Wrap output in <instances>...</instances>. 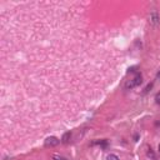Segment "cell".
<instances>
[{"label":"cell","instance_id":"9","mask_svg":"<svg viewBox=\"0 0 160 160\" xmlns=\"http://www.w3.org/2000/svg\"><path fill=\"white\" fill-rule=\"evenodd\" d=\"M158 79H159V80H160V71H159V73H158Z\"/></svg>","mask_w":160,"mask_h":160},{"label":"cell","instance_id":"2","mask_svg":"<svg viewBox=\"0 0 160 160\" xmlns=\"http://www.w3.org/2000/svg\"><path fill=\"white\" fill-rule=\"evenodd\" d=\"M61 140H59L58 138H55V136H49V138H46L45 139V141H44V145H45V148H55V147H58V145L60 144Z\"/></svg>","mask_w":160,"mask_h":160},{"label":"cell","instance_id":"5","mask_svg":"<svg viewBox=\"0 0 160 160\" xmlns=\"http://www.w3.org/2000/svg\"><path fill=\"white\" fill-rule=\"evenodd\" d=\"M106 160H120V158L118 155H115V154H109L106 156Z\"/></svg>","mask_w":160,"mask_h":160},{"label":"cell","instance_id":"3","mask_svg":"<svg viewBox=\"0 0 160 160\" xmlns=\"http://www.w3.org/2000/svg\"><path fill=\"white\" fill-rule=\"evenodd\" d=\"M149 22L153 26H158L160 24V16H159V14L156 11H153L150 14V18H149Z\"/></svg>","mask_w":160,"mask_h":160},{"label":"cell","instance_id":"7","mask_svg":"<svg viewBox=\"0 0 160 160\" xmlns=\"http://www.w3.org/2000/svg\"><path fill=\"white\" fill-rule=\"evenodd\" d=\"M151 88H153V83H150V84H149V85H148L147 88H145V90H144V93H148V92H149V90H150Z\"/></svg>","mask_w":160,"mask_h":160},{"label":"cell","instance_id":"11","mask_svg":"<svg viewBox=\"0 0 160 160\" xmlns=\"http://www.w3.org/2000/svg\"><path fill=\"white\" fill-rule=\"evenodd\" d=\"M158 125H159V127H160V123H158Z\"/></svg>","mask_w":160,"mask_h":160},{"label":"cell","instance_id":"8","mask_svg":"<svg viewBox=\"0 0 160 160\" xmlns=\"http://www.w3.org/2000/svg\"><path fill=\"white\" fill-rule=\"evenodd\" d=\"M54 160H65V159L64 158H60V156H55Z\"/></svg>","mask_w":160,"mask_h":160},{"label":"cell","instance_id":"6","mask_svg":"<svg viewBox=\"0 0 160 160\" xmlns=\"http://www.w3.org/2000/svg\"><path fill=\"white\" fill-rule=\"evenodd\" d=\"M147 154H148V156H149V158H151L153 160H155V155H154V151L151 150V148H150V149H148Z\"/></svg>","mask_w":160,"mask_h":160},{"label":"cell","instance_id":"4","mask_svg":"<svg viewBox=\"0 0 160 160\" xmlns=\"http://www.w3.org/2000/svg\"><path fill=\"white\" fill-rule=\"evenodd\" d=\"M70 138H71V133L70 131H66V133H64V135L61 136V143L63 144H68L69 141H70Z\"/></svg>","mask_w":160,"mask_h":160},{"label":"cell","instance_id":"1","mask_svg":"<svg viewBox=\"0 0 160 160\" xmlns=\"http://www.w3.org/2000/svg\"><path fill=\"white\" fill-rule=\"evenodd\" d=\"M143 83V76L141 74H136L135 76L131 80H129L127 84H125V89H128V90H131V89H134L136 86H139Z\"/></svg>","mask_w":160,"mask_h":160},{"label":"cell","instance_id":"10","mask_svg":"<svg viewBox=\"0 0 160 160\" xmlns=\"http://www.w3.org/2000/svg\"><path fill=\"white\" fill-rule=\"evenodd\" d=\"M158 149H159V153H160V144H159V148Z\"/></svg>","mask_w":160,"mask_h":160}]
</instances>
